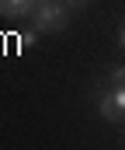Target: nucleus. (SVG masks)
<instances>
[{
	"mask_svg": "<svg viewBox=\"0 0 125 150\" xmlns=\"http://www.w3.org/2000/svg\"><path fill=\"white\" fill-rule=\"evenodd\" d=\"M115 80H125V67H111V84Z\"/></svg>",
	"mask_w": 125,
	"mask_h": 150,
	"instance_id": "obj_6",
	"label": "nucleus"
},
{
	"mask_svg": "<svg viewBox=\"0 0 125 150\" xmlns=\"http://www.w3.org/2000/svg\"><path fill=\"white\" fill-rule=\"evenodd\" d=\"M87 0H66V7H83Z\"/></svg>",
	"mask_w": 125,
	"mask_h": 150,
	"instance_id": "obj_7",
	"label": "nucleus"
},
{
	"mask_svg": "<svg viewBox=\"0 0 125 150\" xmlns=\"http://www.w3.org/2000/svg\"><path fill=\"white\" fill-rule=\"evenodd\" d=\"M97 112L104 115L108 122H122V119H125V112L115 105V98H111V91H104V94L97 98Z\"/></svg>",
	"mask_w": 125,
	"mask_h": 150,
	"instance_id": "obj_3",
	"label": "nucleus"
},
{
	"mask_svg": "<svg viewBox=\"0 0 125 150\" xmlns=\"http://www.w3.org/2000/svg\"><path fill=\"white\" fill-rule=\"evenodd\" d=\"M31 21H35L38 32H59V28H66L70 14H66L63 4H56V0H42L38 7H35V14H31Z\"/></svg>",
	"mask_w": 125,
	"mask_h": 150,
	"instance_id": "obj_1",
	"label": "nucleus"
},
{
	"mask_svg": "<svg viewBox=\"0 0 125 150\" xmlns=\"http://www.w3.org/2000/svg\"><path fill=\"white\" fill-rule=\"evenodd\" d=\"M108 91H111V98H115V105H118V108L125 112V80H115V84H111Z\"/></svg>",
	"mask_w": 125,
	"mask_h": 150,
	"instance_id": "obj_4",
	"label": "nucleus"
},
{
	"mask_svg": "<svg viewBox=\"0 0 125 150\" xmlns=\"http://www.w3.org/2000/svg\"><path fill=\"white\" fill-rule=\"evenodd\" d=\"M38 28H28V32H21V38H17V45H21V49H31V45H35V42H38Z\"/></svg>",
	"mask_w": 125,
	"mask_h": 150,
	"instance_id": "obj_5",
	"label": "nucleus"
},
{
	"mask_svg": "<svg viewBox=\"0 0 125 150\" xmlns=\"http://www.w3.org/2000/svg\"><path fill=\"white\" fill-rule=\"evenodd\" d=\"M118 42H122V49H125V25H122V32H118Z\"/></svg>",
	"mask_w": 125,
	"mask_h": 150,
	"instance_id": "obj_8",
	"label": "nucleus"
},
{
	"mask_svg": "<svg viewBox=\"0 0 125 150\" xmlns=\"http://www.w3.org/2000/svg\"><path fill=\"white\" fill-rule=\"evenodd\" d=\"M42 0H0V18H31Z\"/></svg>",
	"mask_w": 125,
	"mask_h": 150,
	"instance_id": "obj_2",
	"label": "nucleus"
}]
</instances>
